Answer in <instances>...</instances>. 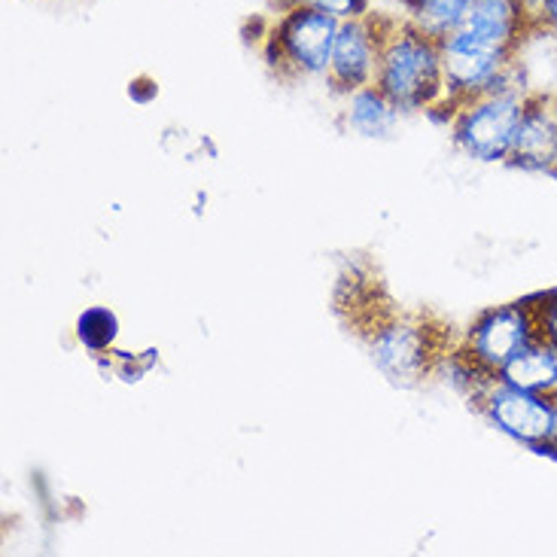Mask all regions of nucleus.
I'll list each match as a JSON object with an SVG mask.
<instances>
[{"mask_svg": "<svg viewBox=\"0 0 557 557\" xmlns=\"http://www.w3.org/2000/svg\"><path fill=\"white\" fill-rule=\"evenodd\" d=\"M530 91L524 67H518L497 89L467 101L448 120L454 150L482 165H506Z\"/></svg>", "mask_w": 557, "mask_h": 557, "instance_id": "39448f33", "label": "nucleus"}, {"mask_svg": "<svg viewBox=\"0 0 557 557\" xmlns=\"http://www.w3.org/2000/svg\"><path fill=\"white\" fill-rule=\"evenodd\" d=\"M396 122H399V107L393 104L377 86H366V89L347 95L345 125L354 135L384 140L396 132Z\"/></svg>", "mask_w": 557, "mask_h": 557, "instance_id": "f8f14e48", "label": "nucleus"}, {"mask_svg": "<svg viewBox=\"0 0 557 557\" xmlns=\"http://www.w3.org/2000/svg\"><path fill=\"white\" fill-rule=\"evenodd\" d=\"M375 86L399 113H433L445 98L442 44L426 30L414 28L399 13H393L377 61Z\"/></svg>", "mask_w": 557, "mask_h": 557, "instance_id": "7ed1b4c3", "label": "nucleus"}, {"mask_svg": "<svg viewBox=\"0 0 557 557\" xmlns=\"http://www.w3.org/2000/svg\"><path fill=\"white\" fill-rule=\"evenodd\" d=\"M552 177H555V181H557V162H555V171H552Z\"/></svg>", "mask_w": 557, "mask_h": 557, "instance_id": "a211bd4d", "label": "nucleus"}, {"mask_svg": "<svg viewBox=\"0 0 557 557\" xmlns=\"http://www.w3.org/2000/svg\"><path fill=\"white\" fill-rule=\"evenodd\" d=\"M460 30L512 59H521V49L530 37L540 34V25L528 0H469Z\"/></svg>", "mask_w": 557, "mask_h": 557, "instance_id": "9d476101", "label": "nucleus"}, {"mask_svg": "<svg viewBox=\"0 0 557 557\" xmlns=\"http://www.w3.org/2000/svg\"><path fill=\"white\" fill-rule=\"evenodd\" d=\"M403 18L414 28L426 30L430 37H448L463 25L469 10V0H399Z\"/></svg>", "mask_w": 557, "mask_h": 557, "instance_id": "ddd939ff", "label": "nucleus"}, {"mask_svg": "<svg viewBox=\"0 0 557 557\" xmlns=\"http://www.w3.org/2000/svg\"><path fill=\"white\" fill-rule=\"evenodd\" d=\"M332 311L393 387L414 391L445 375L460 332L436 308H411L393 296L369 257H350L332 286Z\"/></svg>", "mask_w": 557, "mask_h": 557, "instance_id": "f257e3e1", "label": "nucleus"}, {"mask_svg": "<svg viewBox=\"0 0 557 557\" xmlns=\"http://www.w3.org/2000/svg\"><path fill=\"white\" fill-rule=\"evenodd\" d=\"M284 3H299V7H311L317 13H326L338 22L347 18H360V15L372 13V0H284Z\"/></svg>", "mask_w": 557, "mask_h": 557, "instance_id": "dca6fc26", "label": "nucleus"}, {"mask_svg": "<svg viewBox=\"0 0 557 557\" xmlns=\"http://www.w3.org/2000/svg\"><path fill=\"white\" fill-rule=\"evenodd\" d=\"M338 25V18L317 13L311 7L284 3L257 44L269 74L286 86L326 76Z\"/></svg>", "mask_w": 557, "mask_h": 557, "instance_id": "20e7f679", "label": "nucleus"}, {"mask_svg": "<svg viewBox=\"0 0 557 557\" xmlns=\"http://www.w3.org/2000/svg\"><path fill=\"white\" fill-rule=\"evenodd\" d=\"M557 326V286L530 293L521 299L503 301L484 308L482 314L460 332L445 375L463 393V399L482 391L484 384L497 381L503 366L521 354L540 335L555 332ZM557 335V332H555Z\"/></svg>", "mask_w": 557, "mask_h": 557, "instance_id": "f03ea898", "label": "nucleus"}, {"mask_svg": "<svg viewBox=\"0 0 557 557\" xmlns=\"http://www.w3.org/2000/svg\"><path fill=\"white\" fill-rule=\"evenodd\" d=\"M533 18L540 25V34H557V0H528Z\"/></svg>", "mask_w": 557, "mask_h": 557, "instance_id": "f3484780", "label": "nucleus"}, {"mask_svg": "<svg viewBox=\"0 0 557 557\" xmlns=\"http://www.w3.org/2000/svg\"><path fill=\"white\" fill-rule=\"evenodd\" d=\"M95 360L104 362L107 372H113L116 377H122V381H140V377L150 372L152 366L159 362V357H156V350H144V357H137V354H125V350H107V354H101V357H95Z\"/></svg>", "mask_w": 557, "mask_h": 557, "instance_id": "2eb2a0df", "label": "nucleus"}, {"mask_svg": "<svg viewBox=\"0 0 557 557\" xmlns=\"http://www.w3.org/2000/svg\"><path fill=\"white\" fill-rule=\"evenodd\" d=\"M438 44H442L445 98L430 113V120L445 122V125L467 101L479 98L484 91L497 89L503 79H509L521 67V59H512L494 46L469 37L467 30L460 28L448 37H442Z\"/></svg>", "mask_w": 557, "mask_h": 557, "instance_id": "0eeeda50", "label": "nucleus"}, {"mask_svg": "<svg viewBox=\"0 0 557 557\" xmlns=\"http://www.w3.org/2000/svg\"><path fill=\"white\" fill-rule=\"evenodd\" d=\"M557 162V91H530L506 165L552 177Z\"/></svg>", "mask_w": 557, "mask_h": 557, "instance_id": "1a4fd4ad", "label": "nucleus"}, {"mask_svg": "<svg viewBox=\"0 0 557 557\" xmlns=\"http://www.w3.org/2000/svg\"><path fill=\"white\" fill-rule=\"evenodd\" d=\"M467 406L521 448L557 460V393H533L491 381L467 396Z\"/></svg>", "mask_w": 557, "mask_h": 557, "instance_id": "423d86ee", "label": "nucleus"}, {"mask_svg": "<svg viewBox=\"0 0 557 557\" xmlns=\"http://www.w3.org/2000/svg\"><path fill=\"white\" fill-rule=\"evenodd\" d=\"M76 338L79 345L89 350L91 357H101L107 350L116 347V338H120V320L116 314L104 308V305H95V308H86L79 320H76Z\"/></svg>", "mask_w": 557, "mask_h": 557, "instance_id": "4468645a", "label": "nucleus"}, {"mask_svg": "<svg viewBox=\"0 0 557 557\" xmlns=\"http://www.w3.org/2000/svg\"><path fill=\"white\" fill-rule=\"evenodd\" d=\"M555 332H557V326H555Z\"/></svg>", "mask_w": 557, "mask_h": 557, "instance_id": "6ab92c4d", "label": "nucleus"}, {"mask_svg": "<svg viewBox=\"0 0 557 557\" xmlns=\"http://www.w3.org/2000/svg\"><path fill=\"white\" fill-rule=\"evenodd\" d=\"M393 13H372L360 18H347L338 25L335 46H332L330 71H326V86L332 95H354V91L375 86L377 61L384 49V37L391 28Z\"/></svg>", "mask_w": 557, "mask_h": 557, "instance_id": "6e6552de", "label": "nucleus"}, {"mask_svg": "<svg viewBox=\"0 0 557 557\" xmlns=\"http://www.w3.org/2000/svg\"><path fill=\"white\" fill-rule=\"evenodd\" d=\"M499 381L533 393H557V335H540L503 366Z\"/></svg>", "mask_w": 557, "mask_h": 557, "instance_id": "9b49d317", "label": "nucleus"}]
</instances>
